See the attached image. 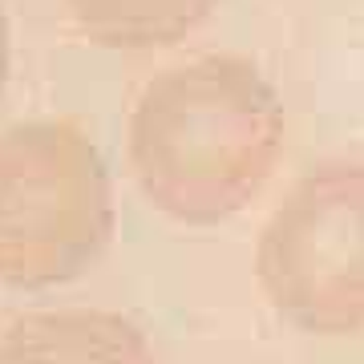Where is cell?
<instances>
[{
	"mask_svg": "<svg viewBox=\"0 0 364 364\" xmlns=\"http://www.w3.org/2000/svg\"><path fill=\"white\" fill-rule=\"evenodd\" d=\"M255 279L308 336L364 332V162H320L263 223Z\"/></svg>",
	"mask_w": 364,
	"mask_h": 364,
	"instance_id": "cell-3",
	"label": "cell"
},
{
	"mask_svg": "<svg viewBox=\"0 0 364 364\" xmlns=\"http://www.w3.org/2000/svg\"><path fill=\"white\" fill-rule=\"evenodd\" d=\"M0 364H158L134 320L97 308L16 316L0 332Z\"/></svg>",
	"mask_w": 364,
	"mask_h": 364,
	"instance_id": "cell-4",
	"label": "cell"
},
{
	"mask_svg": "<svg viewBox=\"0 0 364 364\" xmlns=\"http://www.w3.org/2000/svg\"><path fill=\"white\" fill-rule=\"evenodd\" d=\"M126 138L150 207L186 227H219L247 210L275 174L284 102L247 57L210 53L146 81Z\"/></svg>",
	"mask_w": 364,
	"mask_h": 364,
	"instance_id": "cell-1",
	"label": "cell"
},
{
	"mask_svg": "<svg viewBox=\"0 0 364 364\" xmlns=\"http://www.w3.org/2000/svg\"><path fill=\"white\" fill-rule=\"evenodd\" d=\"M77 28L105 49H166L195 33L219 0H65Z\"/></svg>",
	"mask_w": 364,
	"mask_h": 364,
	"instance_id": "cell-5",
	"label": "cell"
},
{
	"mask_svg": "<svg viewBox=\"0 0 364 364\" xmlns=\"http://www.w3.org/2000/svg\"><path fill=\"white\" fill-rule=\"evenodd\" d=\"M114 239V182L97 146L69 122L0 134V284H73Z\"/></svg>",
	"mask_w": 364,
	"mask_h": 364,
	"instance_id": "cell-2",
	"label": "cell"
},
{
	"mask_svg": "<svg viewBox=\"0 0 364 364\" xmlns=\"http://www.w3.org/2000/svg\"><path fill=\"white\" fill-rule=\"evenodd\" d=\"M9 69H13V28H9L4 4H0V93L9 85Z\"/></svg>",
	"mask_w": 364,
	"mask_h": 364,
	"instance_id": "cell-6",
	"label": "cell"
}]
</instances>
